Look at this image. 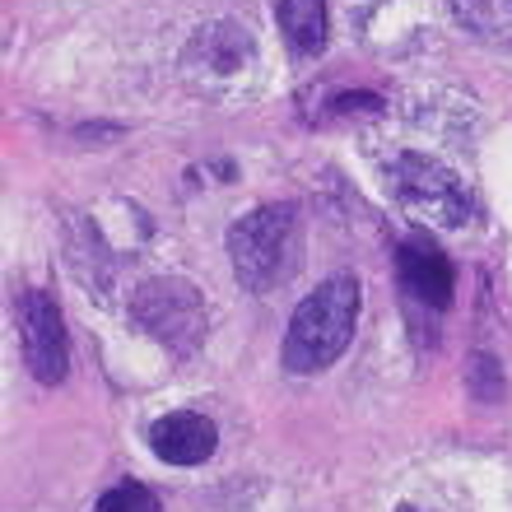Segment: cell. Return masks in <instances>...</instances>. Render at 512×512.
I'll list each match as a JSON object with an SVG mask.
<instances>
[{"label":"cell","instance_id":"obj_8","mask_svg":"<svg viewBox=\"0 0 512 512\" xmlns=\"http://www.w3.org/2000/svg\"><path fill=\"white\" fill-rule=\"evenodd\" d=\"M247 56H252V38H247L243 24H210L201 28L187 47V61H205V70H215V75H233V70L247 66Z\"/></svg>","mask_w":512,"mask_h":512},{"label":"cell","instance_id":"obj_6","mask_svg":"<svg viewBox=\"0 0 512 512\" xmlns=\"http://www.w3.org/2000/svg\"><path fill=\"white\" fill-rule=\"evenodd\" d=\"M396 280H401L405 294L415 298V303H424V308H447L452 294H457V270H452V261H447L429 238H419V233L396 247Z\"/></svg>","mask_w":512,"mask_h":512},{"label":"cell","instance_id":"obj_3","mask_svg":"<svg viewBox=\"0 0 512 512\" xmlns=\"http://www.w3.org/2000/svg\"><path fill=\"white\" fill-rule=\"evenodd\" d=\"M131 317L168 354H196L205 340V298L182 275H154L135 289Z\"/></svg>","mask_w":512,"mask_h":512},{"label":"cell","instance_id":"obj_14","mask_svg":"<svg viewBox=\"0 0 512 512\" xmlns=\"http://www.w3.org/2000/svg\"><path fill=\"white\" fill-rule=\"evenodd\" d=\"M396 512H419V508H410V503H405V508H396Z\"/></svg>","mask_w":512,"mask_h":512},{"label":"cell","instance_id":"obj_1","mask_svg":"<svg viewBox=\"0 0 512 512\" xmlns=\"http://www.w3.org/2000/svg\"><path fill=\"white\" fill-rule=\"evenodd\" d=\"M359 308H364V289L354 275H331L312 289L303 303L289 317V331H284L280 359L289 373L308 378V373H322L350 350L354 326H359Z\"/></svg>","mask_w":512,"mask_h":512},{"label":"cell","instance_id":"obj_13","mask_svg":"<svg viewBox=\"0 0 512 512\" xmlns=\"http://www.w3.org/2000/svg\"><path fill=\"white\" fill-rule=\"evenodd\" d=\"M336 108H345V112H378L382 98H378V94H340Z\"/></svg>","mask_w":512,"mask_h":512},{"label":"cell","instance_id":"obj_5","mask_svg":"<svg viewBox=\"0 0 512 512\" xmlns=\"http://www.w3.org/2000/svg\"><path fill=\"white\" fill-rule=\"evenodd\" d=\"M19 345H24V364L42 387H56L70 368V345H66V322L52 294L42 289H24L19 294Z\"/></svg>","mask_w":512,"mask_h":512},{"label":"cell","instance_id":"obj_11","mask_svg":"<svg viewBox=\"0 0 512 512\" xmlns=\"http://www.w3.org/2000/svg\"><path fill=\"white\" fill-rule=\"evenodd\" d=\"M466 391H471L480 405H494L503 401V391H508V382H503V364L494 359V354L475 350L471 359H466Z\"/></svg>","mask_w":512,"mask_h":512},{"label":"cell","instance_id":"obj_9","mask_svg":"<svg viewBox=\"0 0 512 512\" xmlns=\"http://www.w3.org/2000/svg\"><path fill=\"white\" fill-rule=\"evenodd\" d=\"M275 19H280L294 52L312 56L326 47V0H280Z\"/></svg>","mask_w":512,"mask_h":512},{"label":"cell","instance_id":"obj_7","mask_svg":"<svg viewBox=\"0 0 512 512\" xmlns=\"http://www.w3.org/2000/svg\"><path fill=\"white\" fill-rule=\"evenodd\" d=\"M149 447L168 466H201V461L215 457L219 429L215 419L196 415V410H177V415H163L149 424Z\"/></svg>","mask_w":512,"mask_h":512},{"label":"cell","instance_id":"obj_10","mask_svg":"<svg viewBox=\"0 0 512 512\" xmlns=\"http://www.w3.org/2000/svg\"><path fill=\"white\" fill-rule=\"evenodd\" d=\"M447 5L480 42L512 47V0H447Z\"/></svg>","mask_w":512,"mask_h":512},{"label":"cell","instance_id":"obj_2","mask_svg":"<svg viewBox=\"0 0 512 512\" xmlns=\"http://www.w3.org/2000/svg\"><path fill=\"white\" fill-rule=\"evenodd\" d=\"M298 256H303V219L294 201L256 205L252 215L233 219L229 261L233 280L247 294H270L275 284H284L298 270Z\"/></svg>","mask_w":512,"mask_h":512},{"label":"cell","instance_id":"obj_12","mask_svg":"<svg viewBox=\"0 0 512 512\" xmlns=\"http://www.w3.org/2000/svg\"><path fill=\"white\" fill-rule=\"evenodd\" d=\"M94 512H159V499H154V489L135 485V480H122V485H112L108 494L94 503Z\"/></svg>","mask_w":512,"mask_h":512},{"label":"cell","instance_id":"obj_4","mask_svg":"<svg viewBox=\"0 0 512 512\" xmlns=\"http://www.w3.org/2000/svg\"><path fill=\"white\" fill-rule=\"evenodd\" d=\"M391 187H396V196H401L410 215L429 219V224L461 229L471 219V196L461 187V177L452 168H443L438 159H424V154L391 159Z\"/></svg>","mask_w":512,"mask_h":512}]
</instances>
